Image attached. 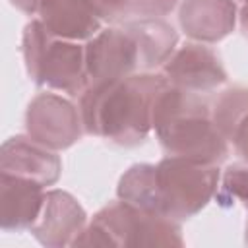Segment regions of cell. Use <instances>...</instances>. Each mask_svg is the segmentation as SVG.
<instances>
[{
    "label": "cell",
    "instance_id": "obj_8",
    "mask_svg": "<svg viewBox=\"0 0 248 248\" xmlns=\"http://www.w3.org/2000/svg\"><path fill=\"white\" fill-rule=\"evenodd\" d=\"M163 78L178 89L205 93L227 81V72L219 56L198 43H186L163 64Z\"/></svg>",
    "mask_w": 248,
    "mask_h": 248
},
{
    "label": "cell",
    "instance_id": "obj_12",
    "mask_svg": "<svg viewBox=\"0 0 248 248\" xmlns=\"http://www.w3.org/2000/svg\"><path fill=\"white\" fill-rule=\"evenodd\" d=\"M45 186L0 172V227L4 231L31 229L45 205Z\"/></svg>",
    "mask_w": 248,
    "mask_h": 248
},
{
    "label": "cell",
    "instance_id": "obj_9",
    "mask_svg": "<svg viewBox=\"0 0 248 248\" xmlns=\"http://www.w3.org/2000/svg\"><path fill=\"white\" fill-rule=\"evenodd\" d=\"M87 213L79 202L64 190H48L45 194V205L31 227L33 236L48 248L72 246L74 240L83 232Z\"/></svg>",
    "mask_w": 248,
    "mask_h": 248
},
{
    "label": "cell",
    "instance_id": "obj_13",
    "mask_svg": "<svg viewBox=\"0 0 248 248\" xmlns=\"http://www.w3.org/2000/svg\"><path fill=\"white\" fill-rule=\"evenodd\" d=\"M178 21L190 39L217 43L234 29L236 4L232 0H182Z\"/></svg>",
    "mask_w": 248,
    "mask_h": 248
},
{
    "label": "cell",
    "instance_id": "obj_2",
    "mask_svg": "<svg viewBox=\"0 0 248 248\" xmlns=\"http://www.w3.org/2000/svg\"><path fill=\"white\" fill-rule=\"evenodd\" d=\"M169 81L157 74H132L120 79L89 83L79 99L87 134L112 143L140 145L153 128V108Z\"/></svg>",
    "mask_w": 248,
    "mask_h": 248
},
{
    "label": "cell",
    "instance_id": "obj_4",
    "mask_svg": "<svg viewBox=\"0 0 248 248\" xmlns=\"http://www.w3.org/2000/svg\"><path fill=\"white\" fill-rule=\"evenodd\" d=\"M153 128L169 155L209 165H219L229 155L227 140L215 126L209 105L198 93L169 83L155 101Z\"/></svg>",
    "mask_w": 248,
    "mask_h": 248
},
{
    "label": "cell",
    "instance_id": "obj_1",
    "mask_svg": "<svg viewBox=\"0 0 248 248\" xmlns=\"http://www.w3.org/2000/svg\"><path fill=\"white\" fill-rule=\"evenodd\" d=\"M217 165L169 155L157 165H132L118 180L120 200L174 221L200 213L217 192Z\"/></svg>",
    "mask_w": 248,
    "mask_h": 248
},
{
    "label": "cell",
    "instance_id": "obj_15",
    "mask_svg": "<svg viewBox=\"0 0 248 248\" xmlns=\"http://www.w3.org/2000/svg\"><path fill=\"white\" fill-rule=\"evenodd\" d=\"M103 19L110 23H130L159 19L172 12L178 0H95Z\"/></svg>",
    "mask_w": 248,
    "mask_h": 248
},
{
    "label": "cell",
    "instance_id": "obj_19",
    "mask_svg": "<svg viewBox=\"0 0 248 248\" xmlns=\"http://www.w3.org/2000/svg\"><path fill=\"white\" fill-rule=\"evenodd\" d=\"M246 242H248V225H246Z\"/></svg>",
    "mask_w": 248,
    "mask_h": 248
},
{
    "label": "cell",
    "instance_id": "obj_10",
    "mask_svg": "<svg viewBox=\"0 0 248 248\" xmlns=\"http://www.w3.org/2000/svg\"><path fill=\"white\" fill-rule=\"evenodd\" d=\"M62 163L52 149L41 145L33 138L14 136L2 143L0 172L21 176L41 186H52L60 178Z\"/></svg>",
    "mask_w": 248,
    "mask_h": 248
},
{
    "label": "cell",
    "instance_id": "obj_16",
    "mask_svg": "<svg viewBox=\"0 0 248 248\" xmlns=\"http://www.w3.org/2000/svg\"><path fill=\"white\" fill-rule=\"evenodd\" d=\"M219 198H221V202H225L227 198L238 200L248 209V165L236 163L225 170Z\"/></svg>",
    "mask_w": 248,
    "mask_h": 248
},
{
    "label": "cell",
    "instance_id": "obj_20",
    "mask_svg": "<svg viewBox=\"0 0 248 248\" xmlns=\"http://www.w3.org/2000/svg\"><path fill=\"white\" fill-rule=\"evenodd\" d=\"M240 2H242V4H248V0H240Z\"/></svg>",
    "mask_w": 248,
    "mask_h": 248
},
{
    "label": "cell",
    "instance_id": "obj_18",
    "mask_svg": "<svg viewBox=\"0 0 248 248\" xmlns=\"http://www.w3.org/2000/svg\"><path fill=\"white\" fill-rule=\"evenodd\" d=\"M238 19H240V27H242L244 35L248 37V4H242L240 12H238Z\"/></svg>",
    "mask_w": 248,
    "mask_h": 248
},
{
    "label": "cell",
    "instance_id": "obj_11",
    "mask_svg": "<svg viewBox=\"0 0 248 248\" xmlns=\"http://www.w3.org/2000/svg\"><path fill=\"white\" fill-rule=\"evenodd\" d=\"M39 21L66 41H89L101 31L103 16L95 0H41Z\"/></svg>",
    "mask_w": 248,
    "mask_h": 248
},
{
    "label": "cell",
    "instance_id": "obj_5",
    "mask_svg": "<svg viewBox=\"0 0 248 248\" xmlns=\"http://www.w3.org/2000/svg\"><path fill=\"white\" fill-rule=\"evenodd\" d=\"M178 221L140 209L124 200L105 205L72 246H182Z\"/></svg>",
    "mask_w": 248,
    "mask_h": 248
},
{
    "label": "cell",
    "instance_id": "obj_3",
    "mask_svg": "<svg viewBox=\"0 0 248 248\" xmlns=\"http://www.w3.org/2000/svg\"><path fill=\"white\" fill-rule=\"evenodd\" d=\"M176 31L161 19L122 23V27L101 29L85 45L87 85L120 79L138 70H151L174 52Z\"/></svg>",
    "mask_w": 248,
    "mask_h": 248
},
{
    "label": "cell",
    "instance_id": "obj_14",
    "mask_svg": "<svg viewBox=\"0 0 248 248\" xmlns=\"http://www.w3.org/2000/svg\"><path fill=\"white\" fill-rule=\"evenodd\" d=\"M211 112L223 138L248 161V87L225 89L217 97Z\"/></svg>",
    "mask_w": 248,
    "mask_h": 248
},
{
    "label": "cell",
    "instance_id": "obj_6",
    "mask_svg": "<svg viewBox=\"0 0 248 248\" xmlns=\"http://www.w3.org/2000/svg\"><path fill=\"white\" fill-rule=\"evenodd\" d=\"M21 52L25 70L37 85H46L72 97L87 87L85 46L78 41L50 35L39 19L25 25Z\"/></svg>",
    "mask_w": 248,
    "mask_h": 248
},
{
    "label": "cell",
    "instance_id": "obj_7",
    "mask_svg": "<svg viewBox=\"0 0 248 248\" xmlns=\"http://www.w3.org/2000/svg\"><path fill=\"white\" fill-rule=\"evenodd\" d=\"M81 114L64 97L39 93L25 110V128L29 138L41 145L60 151L72 147L81 136Z\"/></svg>",
    "mask_w": 248,
    "mask_h": 248
},
{
    "label": "cell",
    "instance_id": "obj_17",
    "mask_svg": "<svg viewBox=\"0 0 248 248\" xmlns=\"http://www.w3.org/2000/svg\"><path fill=\"white\" fill-rule=\"evenodd\" d=\"M12 2V6H16L17 10H21V12H25V14H37V10H39V2L41 0H10Z\"/></svg>",
    "mask_w": 248,
    "mask_h": 248
}]
</instances>
